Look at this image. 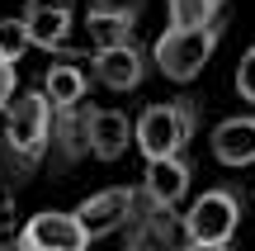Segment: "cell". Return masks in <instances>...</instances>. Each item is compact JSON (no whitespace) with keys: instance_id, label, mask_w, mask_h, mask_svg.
<instances>
[{"instance_id":"1","label":"cell","mask_w":255,"mask_h":251,"mask_svg":"<svg viewBox=\"0 0 255 251\" xmlns=\"http://www.w3.org/2000/svg\"><path fill=\"white\" fill-rule=\"evenodd\" d=\"M43 100H47V123H52V152L57 171H71L76 161H85V123H90L95 104H90V76L81 62H52L43 71Z\"/></svg>"},{"instance_id":"2","label":"cell","mask_w":255,"mask_h":251,"mask_svg":"<svg viewBox=\"0 0 255 251\" xmlns=\"http://www.w3.org/2000/svg\"><path fill=\"white\" fill-rule=\"evenodd\" d=\"M47 138H52V123H47V100L43 90H19L5 104V133H0V152H5V171L14 185H24L28 176H38L47 157Z\"/></svg>"},{"instance_id":"3","label":"cell","mask_w":255,"mask_h":251,"mask_svg":"<svg viewBox=\"0 0 255 251\" xmlns=\"http://www.w3.org/2000/svg\"><path fill=\"white\" fill-rule=\"evenodd\" d=\"M199 123H203L199 95H175V100H161V104L142 109V119L132 123V142L142 147L146 161L189 157V142L199 138Z\"/></svg>"},{"instance_id":"4","label":"cell","mask_w":255,"mask_h":251,"mask_svg":"<svg viewBox=\"0 0 255 251\" xmlns=\"http://www.w3.org/2000/svg\"><path fill=\"white\" fill-rule=\"evenodd\" d=\"M227 24H232V19L218 14V19H208V24H194V28H165V33L151 43V52H146V57H151V66L165 76V81L189 85L194 76L213 62L218 43L227 38Z\"/></svg>"},{"instance_id":"5","label":"cell","mask_w":255,"mask_h":251,"mask_svg":"<svg viewBox=\"0 0 255 251\" xmlns=\"http://www.w3.org/2000/svg\"><path fill=\"white\" fill-rule=\"evenodd\" d=\"M241 209H246L241 185H232V180L208 185L203 195H194L189 209L180 214V233H184V242L232 247V237H237V228H241Z\"/></svg>"},{"instance_id":"6","label":"cell","mask_w":255,"mask_h":251,"mask_svg":"<svg viewBox=\"0 0 255 251\" xmlns=\"http://www.w3.org/2000/svg\"><path fill=\"white\" fill-rule=\"evenodd\" d=\"M132 204H137V185H109V190H100V195L81 199V204L71 209V218L85 233V242H100V237H114V233L128 228Z\"/></svg>"},{"instance_id":"7","label":"cell","mask_w":255,"mask_h":251,"mask_svg":"<svg viewBox=\"0 0 255 251\" xmlns=\"http://www.w3.org/2000/svg\"><path fill=\"white\" fill-rule=\"evenodd\" d=\"M137 24H142V0H95L85 9V33H90L95 52L137 43Z\"/></svg>"},{"instance_id":"8","label":"cell","mask_w":255,"mask_h":251,"mask_svg":"<svg viewBox=\"0 0 255 251\" xmlns=\"http://www.w3.org/2000/svg\"><path fill=\"white\" fill-rule=\"evenodd\" d=\"M128 247H142V251H184L180 214H175V209H156V204H146L142 190H137L132 218H128Z\"/></svg>"},{"instance_id":"9","label":"cell","mask_w":255,"mask_h":251,"mask_svg":"<svg viewBox=\"0 0 255 251\" xmlns=\"http://www.w3.org/2000/svg\"><path fill=\"white\" fill-rule=\"evenodd\" d=\"M14 251H90L85 233L76 228L71 214H57V209H43L33 214L14 237Z\"/></svg>"},{"instance_id":"10","label":"cell","mask_w":255,"mask_h":251,"mask_svg":"<svg viewBox=\"0 0 255 251\" xmlns=\"http://www.w3.org/2000/svg\"><path fill=\"white\" fill-rule=\"evenodd\" d=\"M194 185V157H161V161H146L142 171V199L156 209H180V199L189 195Z\"/></svg>"},{"instance_id":"11","label":"cell","mask_w":255,"mask_h":251,"mask_svg":"<svg viewBox=\"0 0 255 251\" xmlns=\"http://www.w3.org/2000/svg\"><path fill=\"white\" fill-rule=\"evenodd\" d=\"M90 71H95V81L109 85V90H137V85L146 81V71H151V57H146L142 43H123V47L95 52Z\"/></svg>"},{"instance_id":"12","label":"cell","mask_w":255,"mask_h":251,"mask_svg":"<svg viewBox=\"0 0 255 251\" xmlns=\"http://www.w3.org/2000/svg\"><path fill=\"white\" fill-rule=\"evenodd\" d=\"M128 138H132V123H128L123 109H100L95 104L90 123H85V157L95 161H119L128 152Z\"/></svg>"},{"instance_id":"13","label":"cell","mask_w":255,"mask_h":251,"mask_svg":"<svg viewBox=\"0 0 255 251\" xmlns=\"http://www.w3.org/2000/svg\"><path fill=\"white\" fill-rule=\"evenodd\" d=\"M213 157L222 166L241 171V166H255V114H232L213 128Z\"/></svg>"},{"instance_id":"14","label":"cell","mask_w":255,"mask_h":251,"mask_svg":"<svg viewBox=\"0 0 255 251\" xmlns=\"http://www.w3.org/2000/svg\"><path fill=\"white\" fill-rule=\"evenodd\" d=\"M28 28V47L43 52H71V28H76V9H33L19 14Z\"/></svg>"},{"instance_id":"15","label":"cell","mask_w":255,"mask_h":251,"mask_svg":"<svg viewBox=\"0 0 255 251\" xmlns=\"http://www.w3.org/2000/svg\"><path fill=\"white\" fill-rule=\"evenodd\" d=\"M165 14H170V28H194L227 14V0H165Z\"/></svg>"},{"instance_id":"16","label":"cell","mask_w":255,"mask_h":251,"mask_svg":"<svg viewBox=\"0 0 255 251\" xmlns=\"http://www.w3.org/2000/svg\"><path fill=\"white\" fill-rule=\"evenodd\" d=\"M28 52V28L24 19H0V62L19 66V57Z\"/></svg>"},{"instance_id":"17","label":"cell","mask_w":255,"mask_h":251,"mask_svg":"<svg viewBox=\"0 0 255 251\" xmlns=\"http://www.w3.org/2000/svg\"><path fill=\"white\" fill-rule=\"evenodd\" d=\"M237 95L246 104H255V43L241 52V62H237Z\"/></svg>"},{"instance_id":"18","label":"cell","mask_w":255,"mask_h":251,"mask_svg":"<svg viewBox=\"0 0 255 251\" xmlns=\"http://www.w3.org/2000/svg\"><path fill=\"white\" fill-rule=\"evenodd\" d=\"M14 100V66L0 62V114H5V104Z\"/></svg>"},{"instance_id":"19","label":"cell","mask_w":255,"mask_h":251,"mask_svg":"<svg viewBox=\"0 0 255 251\" xmlns=\"http://www.w3.org/2000/svg\"><path fill=\"white\" fill-rule=\"evenodd\" d=\"M33 9H71V0H28L24 14H33Z\"/></svg>"},{"instance_id":"20","label":"cell","mask_w":255,"mask_h":251,"mask_svg":"<svg viewBox=\"0 0 255 251\" xmlns=\"http://www.w3.org/2000/svg\"><path fill=\"white\" fill-rule=\"evenodd\" d=\"M184 251H232V247H208V242H184Z\"/></svg>"},{"instance_id":"21","label":"cell","mask_w":255,"mask_h":251,"mask_svg":"<svg viewBox=\"0 0 255 251\" xmlns=\"http://www.w3.org/2000/svg\"><path fill=\"white\" fill-rule=\"evenodd\" d=\"M123 251H142V247H123Z\"/></svg>"}]
</instances>
